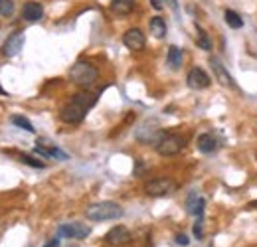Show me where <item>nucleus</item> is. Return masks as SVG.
I'll return each instance as SVG.
<instances>
[{
  "label": "nucleus",
  "mask_w": 257,
  "mask_h": 247,
  "mask_svg": "<svg viewBox=\"0 0 257 247\" xmlns=\"http://www.w3.org/2000/svg\"><path fill=\"white\" fill-rule=\"evenodd\" d=\"M97 99H99V93H91V91H87V89L75 93V95L65 103L64 107H62L60 119L67 125H79L85 119L87 111L97 103Z\"/></svg>",
  "instance_id": "obj_1"
},
{
  "label": "nucleus",
  "mask_w": 257,
  "mask_h": 247,
  "mask_svg": "<svg viewBox=\"0 0 257 247\" xmlns=\"http://www.w3.org/2000/svg\"><path fill=\"white\" fill-rule=\"evenodd\" d=\"M69 79L81 87V89H89L93 87L99 79V69L91 62H85V60H79L71 65L69 69Z\"/></svg>",
  "instance_id": "obj_2"
},
{
  "label": "nucleus",
  "mask_w": 257,
  "mask_h": 247,
  "mask_svg": "<svg viewBox=\"0 0 257 247\" xmlns=\"http://www.w3.org/2000/svg\"><path fill=\"white\" fill-rule=\"evenodd\" d=\"M123 216V208L117 202H97L87 206L85 217L91 221H109V219H119Z\"/></svg>",
  "instance_id": "obj_3"
},
{
  "label": "nucleus",
  "mask_w": 257,
  "mask_h": 247,
  "mask_svg": "<svg viewBox=\"0 0 257 247\" xmlns=\"http://www.w3.org/2000/svg\"><path fill=\"white\" fill-rule=\"evenodd\" d=\"M186 147V139L182 135H176V133H166L159 141V145L155 147L157 153L161 156H174L178 155L182 149Z\"/></svg>",
  "instance_id": "obj_4"
},
{
  "label": "nucleus",
  "mask_w": 257,
  "mask_h": 247,
  "mask_svg": "<svg viewBox=\"0 0 257 247\" xmlns=\"http://www.w3.org/2000/svg\"><path fill=\"white\" fill-rule=\"evenodd\" d=\"M176 190V182L172 178H153L145 184V194L153 196V198H161V196H168Z\"/></svg>",
  "instance_id": "obj_5"
},
{
  "label": "nucleus",
  "mask_w": 257,
  "mask_h": 247,
  "mask_svg": "<svg viewBox=\"0 0 257 247\" xmlns=\"http://www.w3.org/2000/svg\"><path fill=\"white\" fill-rule=\"evenodd\" d=\"M164 135H166V133H164L162 129H159L157 125L145 123L143 127L137 129V141L143 143V145H155V147H157L159 141H161Z\"/></svg>",
  "instance_id": "obj_6"
},
{
  "label": "nucleus",
  "mask_w": 257,
  "mask_h": 247,
  "mask_svg": "<svg viewBox=\"0 0 257 247\" xmlns=\"http://www.w3.org/2000/svg\"><path fill=\"white\" fill-rule=\"evenodd\" d=\"M60 235L62 237H69V239H85L91 235V227L81 223V221H69V223H64L60 225Z\"/></svg>",
  "instance_id": "obj_7"
},
{
  "label": "nucleus",
  "mask_w": 257,
  "mask_h": 247,
  "mask_svg": "<svg viewBox=\"0 0 257 247\" xmlns=\"http://www.w3.org/2000/svg\"><path fill=\"white\" fill-rule=\"evenodd\" d=\"M131 239H133V235H131V231H128L125 225H115L105 235L107 245L111 247H125L131 243Z\"/></svg>",
  "instance_id": "obj_8"
},
{
  "label": "nucleus",
  "mask_w": 257,
  "mask_h": 247,
  "mask_svg": "<svg viewBox=\"0 0 257 247\" xmlns=\"http://www.w3.org/2000/svg\"><path fill=\"white\" fill-rule=\"evenodd\" d=\"M22 46H24V32H12L8 38H6V42L2 44V56H6V58H14L16 54H20V50H22Z\"/></svg>",
  "instance_id": "obj_9"
},
{
  "label": "nucleus",
  "mask_w": 257,
  "mask_h": 247,
  "mask_svg": "<svg viewBox=\"0 0 257 247\" xmlns=\"http://www.w3.org/2000/svg\"><path fill=\"white\" fill-rule=\"evenodd\" d=\"M186 83H188V87H190V89L200 91V89L210 87L212 79H210V75H208L204 69H200V67H192V69L188 71V75H186Z\"/></svg>",
  "instance_id": "obj_10"
},
{
  "label": "nucleus",
  "mask_w": 257,
  "mask_h": 247,
  "mask_svg": "<svg viewBox=\"0 0 257 247\" xmlns=\"http://www.w3.org/2000/svg\"><path fill=\"white\" fill-rule=\"evenodd\" d=\"M123 44L127 46L128 50H133V52H141L145 48V44H147V38H145V34H143L141 28H128L123 34Z\"/></svg>",
  "instance_id": "obj_11"
},
{
  "label": "nucleus",
  "mask_w": 257,
  "mask_h": 247,
  "mask_svg": "<svg viewBox=\"0 0 257 247\" xmlns=\"http://www.w3.org/2000/svg\"><path fill=\"white\" fill-rule=\"evenodd\" d=\"M42 16H44V8H42L40 2L30 0L22 6V18L26 22H38V20H42Z\"/></svg>",
  "instance_id": "obj_12"
},
{
  "label": "nucleus",
  "mask_w": 257,
  "mask_h": 247,
  "mask_svg": "<svg viewBox=\"0 0 257 247\" xmlns=\"http://www.w3.org/2000/svg\"><path fill=\"white\" fill-rule=\"evenodd\" d=\"M196 145H198V151L204 153V155H212L214 151H218V139L214 135H210V133L200 135L198 141H196Z\"/></svg>",
  "instance_id": "obj_13"
},
{
  "label": "nucleus",
  "mask_w": 257,
  "mask_h": 247,
  "mask_svg": "<svg viewBox=\"0 0 257 247\" xmlns=\"http://www.w3.org/2000/svg\"><path fill=\"white\" fill-rule=\"evenodd\" d=\"M210 65H212V69H214V73H216V79L225 85V87H231L233 85V79H231V75L227 73V69L224 67V63L220 62L218 58H212L210 60Z\"/></svg>",
  "instance_id": "obj_14"
},
{
  "label": "nucleus",
  "mask_w": 257,
  "mask_h": 247,
  "mask_svg": "<svg viewBox=\"0 0 257 247\" xmlns=\"http://www.w3.org/2000/svg\"><path fill=\"white\" fill-rule=\"evenodd\" d=\"M204 206H206V200H204L202 196H198L196 192H190V194H188V200H186V212H188V214H194V216L202 217Z\"/></svg>",
  "instance_id": "obj_15"
},
{
  "label": "nucleus",
  "mask_w": 257,
  "mask_h": 247,
  "mask_svg": "<svg viewBox=\"0 0 257 247\" xmlns=\"http://www.w3.org/2000/svg\"><path fill=\"white\" fill-rule=\"evenodd\" d=\"M137 0H111V10L119 16H127L135 10Z\"/></svg>",
  "instance_id": "obj_16"
},
{
  "label": "nucleus",
  "mask_w": 257,
  "mask_h": 247,
  "mask_svg": "<svg viewBox=\"0 0 257 247\" xmlns=\"http://www.w3.org/2000/svg\"><path fill=\"white\" fill-rule=\"evenodd\" d=\"M166 63H168L172 69H180V65H182V52H180L178 46H170V48H168Z\"/></svg>",
  "instance_id": "obj_17"
},
{
  "label": "nucleus",
  "mask_w": 257,
  "mask_h": 247,
  "mask_svg": "<svg viewBox=\"0 0 257 247\" xmlns=\"http://www.w3.org/2000/svg\"><path fill=\"white\" fill-rule=\"evenodd\" d=\"M151 32H153V36L155 38H164L166 36V22H164V18L161 16H155L153 20H151Z\"/></svg>",
  "instance_id": "obj_18"
},
{
  "label": "nucleus",
  "mask_w": 257,
  "mask_h": 247,
  "mask_svg": "<svg viewBox=\"0 0 257 247\" xmlns=\"http://www.w3.org/2000/svg\"><path fill=\"white\" fill-rule=\"evenodd\" d=\"M225 22H227V26L233 28V30L243 28V20H241V16H239L237 12H233V10H225Z\"/></svg>",
  "instance_id": "obj_19"
},
{
  "label": "nucleus",
  "mask_w": 257,
  "mask_h": 247,
  "mask_svg": "<svg viewBox=\"0 0 257 247\" xmlns=\"http://www.w3.org/2000/svg\"><path fill=\"white\" fill-rule=\"evenodd\" d=\"M196 30H198V46L202 48V50H206V52H210L212 50V40H210V36H208V32L202 30L200 26H196Z\"/></svg>",
  "instance_id": "obj_20"
},
{
  "label": "nucleus",
  "mask_w": 257,
  "mask_h": 247,
  "mask_svg": "<svg viewBox=\"0 0 257 247\" xmlns=\"http://www.w3.org/2000/svg\"><path fill=\"white\" fill-rule=\"evenodd\" d=\"M12 125H16L18 129H24V131H28V133H34V127L32 123L26 119V117H22V115H12Z\"/></svg>",
  "instance_id": "obj_21"
},
{
  "label": "nucleus",
  "mask_w": 257,
  "mask_h": 247,
  "mask_svg": "<svg viewBox=\"0 0 257 247\" xmlns=\"http://www.w3.org/2000/svg\"><path fill=\"white\" fill-rule=\"evenodd\" d=\"M12 14H14V2L0 0V16H12Z\"/></svg>",
  "instance_id": "obj_22"
},
{
  "label": "nucleus",
  "mask_w": 257,
  "mask_h": 247,
  "mask_svg": "<svg viewBox=\"0 0 257 247\" xmlns=\"http://www.w3.org/2000/svg\"><path fill=\"white\" fill-rule=\"evenodd\" d=\"M20 160L26 162V164H30L32 168H44V166H46L42 160H38V158H34V156H30V155H20Z\"/></svg>",
  "instance_id": "obj_23"
},
{
  "label": "nucleus",
  "mask_w": 257,
  "mask_h": 247,
  "mask_svg": "<svg viewBox=\"0 0 257 247\" xmlns=\"http://www.w3.org/2000/svg\"><path fill=\"white\" fill-rule=\"evenodd\" d=\"M194 235H196V239H204V229H202V217H198V221L194 223Z\"/></svg>",
  "instance_id": "obj_24"
},
{
  "label": "nucleus",
  "mask_w": 257,
  "mask_h": 247,
  "mask_svg": "<svg viewBox=\"0 0 257 247\" xmlns=\"http://www.w3.org/2000/svg\"><path fill=\"white\" fill-rule=\"evenodd\" d=\"M176 243H178V245H188V243H190V239H188V237H186V235H184V233H178V235H176Z\"/></svg>",
  "instance_id": "obj_25"
},
{
  "label": "nucleus",
  "mask_w": 257,
  "mask_h": 247,
  "mask_svg": "<svg viewBox=\"0 0 257 247\" xmlns=\"http://www.w3.org/2000/svg\"><path fill=\"white\" fill-rule=\"evenodd\" d=\"M44 247H60V239H58V237H56V239H50Z\"/></svg>",
  "instance_id": "obj_26"
},
{
  "label": "nucleus",
  "mask_w": 257,
  "mask_h": 247,
  "mask_svg": "<svg viewBox=\"0 0 257 247\" xmlns=\"http://www.w3.org/2000/svg\"><path fill=\"white\" fill-rule=\"evenodd\" d=\"M151 4H153L157 10H161V2H159V0H151Z\"/></svg>",
  "instance_id": "obj_27"
},
{
  "label": "nucleus",
  "mask_w": 257,
  "mask_h": 247,
  "mask_svg": "<svg viewBox=\"0 0 257 247\" xmlns=\"http://www.w3.org/2000/svg\"><path fill=\"white\" fill-rule=\"evenodd\" d=\"M247 208H257V202H251V204H249Z\"/></svg>",
  "instance_id": "obj_28"
},
{
  "label": "nucleus",
  "mask_w": 257,
  "mask_h": 247,
  "mask_svg": "<svg viewBox=\"0 0 257 247\" xmlns=\"http://www.w3.org/2000/svg\"><path fill=\"white\" fill-rule=\"evenodd\" d=\"M0 95H6V91H2V87H0Z\"/></svg>",
  "instance_id": "obj_29"
}]
</instances>
